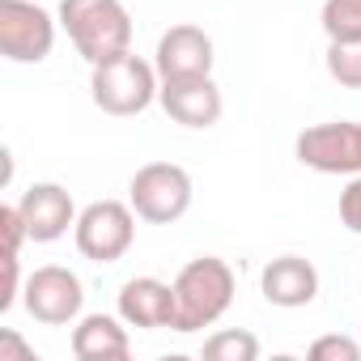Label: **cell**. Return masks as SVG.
I'll return each mask as SVG.
<instances>
[{"instance_id":"obj_1","label":"cell","mask_w":361,"mask_h":361,"mask_svg":"<svg viewBox=\"0 0 361 361\" xmlns=\"http://www.w3.org/2000/svg\"><path fill=\"white\" fill-rule=\"evenodd\" d=\"M234 302V268L217 255H200L174 276V331H204Z\"/></svg>"},{"instance_id":"obj_2","label":"cell","mask_w":361,"mask_h":361,"mask_svg":"<svg viewBox=\"0 0 361 361\" xmlns=\"http://www.w3.org/2000/svg\"><path fill=\"white\" fill-rule=\"evenodd\" d=\"M60 26L90 68L132 51V13L123 0H60Z\"/></svg>"},{"instance_id":"obj_3","label":"cell","mask_w":361,"mask_h":361,"mask_svg":"<svg viewBox=\"0 0 361 361\" xmlns=\"http://www.w3.org/2000/svg\"><path fill=\"white\" fill-rule=\"evenodd\" d=\"M157 68L132 51L123 56H111L102 64H94V77H90V94H94V106L106 111V115H140L157 102Z\"/></svg>"},{"instance_id":"obj_4","label":"cell","mask_w":361,"mask_h":361,"mask_svg":"<svg viewBox=\"0 0 361 361\" xmlns=\"http://www.w3.org/2000/svg\"><path fill=\"white\" fill-rule=\"evenodd\" d=\"M128 204L149 226H170L192 209V174L178 161H149L132 174Z\"/></svg>"},{"instance_id":"obj_5","label":"cell","mask_w":361,"mask_h":361,"mask_svg":"<svg viewBox=\"0 0 361 361\" xmlns=\"http://www.w3.org/2000/svg\"><path fill=\"white\" fill-rule=\"evenodd\" d=\"M73 238L90 264H115L128 255V247L136 238V209L123 200H94L77 213Z\"/></svg>"},{"instance_id":"obj_6","label":"cell","mask_w":361,"mask_h":361,"mask_svg":"<svg viewBox=\"0 0 361 361\" xmlns=\"http://www.w3.org/2000/svg\"><path fill=\"white\" fill-rule=\"evenodd\" d=\"M56 47V18L35 0H0V51L13 64H43Z\"/></svg>"},{"instance_id":"obj_7","label":"cell","mask_w":361,"mask_h":361,"mask_svg":"<svg viewBox=\"0 0 361 361\" xmlns=\"http://www.w3.org/2000/svg\"><path fill=\"white\" fill-rule=\"evenodd\" d=\"M293 153L302 166L319 174H361V119H336V123H314L298 132Z\"/></svg>"},{"instance_id":"obj_8","label":"cell","mask_w":361,"mask_h":361,"mask_svg":"<svg viewBox=\"0 0 361 361\" xmlns=\"http://www.w3.org/2000/svg\"><path fill=\"white\" fill-rule=\"evenodd\" d=\"M22 302L30 310L35 323L43 327H64L81 314L85 306V285L77 272L60 268V264H47V268H35L26 276V289H22Z\"/></svg>"},{"instance_id":"obj_9","label":"cell","mask_w":361,"mask_h":361,"mask_svg":"<svg viewBox=\"0 0 361 361\" xmlns=\"http://www.w3.org/2000/svg\"><path fill=\"white\" fill-rule=\"evenodd\" d=\"M153 68L161 81H188V77H213V39L200 26H170L157 39Z\"/></svg>"},{"instance_id":"obj_10","label":"cell","mask_w":361,"mask_h":361,"mask_svg":"<svg viewBox=\"0 0 361 361\" xmlns=\"http://www.w3.org/2000/svg\"><path fill=\"white\" fill-rule=\"evenodd\" d=\"M157 102L161 111L183 123V128H213L226 111L221 102V90L213 85V77H188V81H161L157 90Z\"/></svg>"},{"instance_id":"obj_11","label":"cell","mask_w":361,"mask_h":361,"mask_svg":"<svg viewBox=\"0 0 361 361\" xmlns=\"http://www.w3.org/2000/svg\"><path fill=\"white\" fill-rule=\"evenodd\" d=\"M119 319L128 327H145V331H157V327H174V285L157 281V276H132L119 285Z\"/></svg>"},{"instance_id":"obj_12","label":"cell","mask_w":361,"mask_h":361,"mask_svg":"<svg viewBox=\"0 0 361 361\" xmlns=\"http://www.w3.org/2000/svg\"><path fill=\"white\" fill-rule=\"evenodd\" d=\"M22 217H26V234L30 243H56L68 234V226H77V209L68 188L60 183H35L22 200H18Z\"/></svg>"},{"instance_id":"obj_13","label":"cell","mask_w":361,"mask_h":361,"mask_svg":"<svg viewBox=\"0 0 361 361\" xmlns=\"http://www.w3.org/2000/svg\"><path fill=\"white\" fill-rule=\"evenodd\" d=\"M259 289L272 306L281 310H298V306H310L319 298V272L310 259L302 255H281L272 259L264 272H259Z\"/></svg>"},{"instance_id":"obj_14","label":"cell","mask_w":361,"mask_h":361,"mask_svg":"<svg viewBox=\"0 0 361 361\" xmlns=\"http://www.w3.org/2000/svg\"><path fill=\"white\" fill-rule=\"evenodd\" d=\"M132 353L128 323L115 314H85L73 327V357L77 361H123Z\"/></svg>"},{"instance_id":"obj_15","label":"cell","mask_w":361,"mask_h":361,"mask_svg":"<svg viewBox=\"0 0 361 361\" xmlns=\"http://www.w3.org/2000/svg\"><path fill=\"white\" fill-rule=\"evenodd\" d=\"M327 77L344 90H361V39H327Z\"/></svg>"},{"instance_id":"obj_16","label":"cell","mask_w":361,"mask_h":361,"mask_svg":"<svg viewBox=\"0 0 361 361\" xmlns=\"http://www.w3.org/2000/svg\"><path fill=\"white\" fill-rule=\"evenodd\" d=\"M204 357L209 361H255L259 357V340L243 327H226L217 336L204 340Z\"/></svg>"},{"instance_id":"obj_17","label":"cell","mask_w":361,"mask_h":361,"mask_svg":"<svg viewBox=\"0 0 361 361\" xmlns=\"http://www.w3.org/2000/svg\"><path fill=\"white\" fill-rule=\"evenodd\" d=\"M323 35L361 39V0H323Z\"/></svg>"},{"instance_id":"obj_18","label":"cell","mask_w":361,"mask_h":361,"mask_svg":"<svg viewBox=\"0 0 361 361\" xmlns=\"http://www.w3.org/2000/svg\"><path fill=\"white\" fill-rule=\"evenodd\" d=\"M310 357L314 361H357L361 357V344L353 336H319L310 344Z\"/></svg>"},{"instance_id":"obj_19","label":"cell","mask_w":361,"mask_h":361,"mask_svg":"<svg viewBox=\"0 0 361 361\" xmlns=\"http://www.w3.org/2000/svg\"><path fill=\"white\" fill-rule=\"evenodd\" d=\"M0 226H5V255H22V243L30 238L22 209L18 204H5V209H0Z\"/></svg>"},{"instance_id":"obj_20","label":"cell","mask_w":361,"mask_h":361,"mask_svg":"<svg viewBox=\"0 0 361 361\" xmlns=\"http://www.w3.org/2000/svg\"><path fill=\"white\" fill-rule=\"evenodd\" d=\"M340 221H344V230H353L361 238V174H353L348 188L340 192Z\"/></svg>"},{"instance_id":"obj_21","label":"cell","mask_w":361,"mask_h":361,"mask_svg":"<svg viewBox=\"0 0 361 361\" xmlns=\"http://www.w3.org/2000/svg\"><path fill=\"white\" fill-rule=\"evenodd\" d=\"M18 293H22V268H18V255H5V293H0V314L13 310Z\"/></svg>"},{"instance_id":"obj_22","label":"cell","mask_w":361,"mask_h":361,"mask_svg":"<svg viewBox=\"0 0 361 361\" xmlns=\"http://www.w3.org/2000/svg\"><path fill=\"white\" fill-rule=\"evenodd\" d=\"M0 361H35V348L22 344L13 331H5V336H0Z\"/></svg>"}]
</instances>
